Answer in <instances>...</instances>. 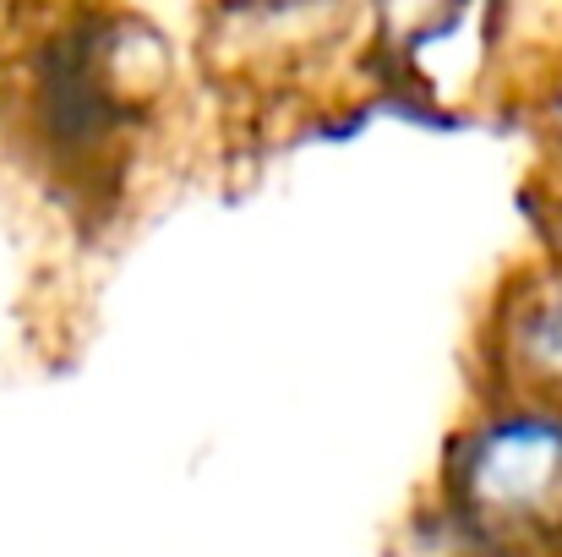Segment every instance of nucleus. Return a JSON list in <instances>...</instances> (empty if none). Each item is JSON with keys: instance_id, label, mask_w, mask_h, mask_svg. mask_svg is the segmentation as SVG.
Listing matches in <instances>:
<instances>
[{"instance_id": "nucleus-1", "label": "nucleus", "mask_w": 562, "mask_h": 557, "mask_svg": "<svg viewBox=\"0 0 562 557\" xmlns=\"http://www.w3.org/2000/svg\"><path fill=\"white\" fill-rule=\"evenodd\" d=\"M453 514L503 553L562 547V410L508 399L448 454Z\"/></svg>"}, {"instance_id": "nucleus-2", "label": "nucleus", "mask_w": 562, "mask_h": 557, "mask_svg": "<svg viewBox=\"0 0 562 557\" xmlns=\"http://www.w3.org/2000/svg\"><path fill=\"white\" fill-rule=\"evenodd\" d=\"M497 356L508 367V382L519 388L514 399L562 410V252L558 263L536 268L525 290L503 307Z\"/></svg>"}, {"instance_id": "nucleus-3", "label": "nucleus", "mask_w": 562, "mask_h": 557, "mask_svg": "<svg viewBox=\"0 0 562 557\" xmlns=\"http://www.w3.org/2000/svg\"><path fill=\"white\" fill-rule=\"evenodd\" d=\"M547 137H552V154H558V170H562V82L552 88V110H547Z\"/></svg>"}, {"instance_id": "nucleus-4", "label": "nucleus", "mask_w": 562, "mask_h": 557, "mask_svg": "<svg viewBox=\"0 0 562 557\" xmlns=\"http://www.w3.org/2000/svg\"><path fill=\"white\" fill-rule=\"evenodd\" d=\"M503 557H525V553H503Z\"/></svg>"}]
</instances>
